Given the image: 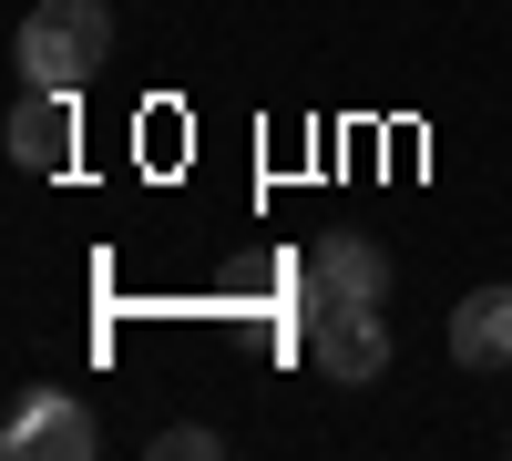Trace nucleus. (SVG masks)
I'll use <instances>...</instances> for the list:
<instances>
[{"label": "nucleus", "instance_id": "f257e3e1", "mask_svg": "<svg viewBox=\"0 0 512 461\" xmlns=\"http://www.w3.org/2000/svg\"><path fill=\"white\" fill-rule=\"evenodd\" d=\"M103 62H113V11L103 0H41L21 21V82H41V93H82Z\"/></svg>", "mask_w": 512, "mask_h": 461}, {"label": "nucleus", "instance_id": "f03ea898", "mask_svg": "<svg viewBox=\"0 0 512 461\" xmlns=\"http://www.w3.org/2000/svg\"><path fill=\"white\" fill-rule=\"evenodd\" d=\"M308 308H390V246H369L359 226H328L308 246Z\"/></svg>", "mask_w": 512, "mask_h": 461}, {"label": "nucleus", "instance_id": "7ed1b4c3", "mask_svg": "<svg viewBox=\"0 0 512 461\" xmlns=\"http://www.w3.org/2000/svg\"><path fill=\"white\" fill-rule=\"evenodd\" d=\"M0 451H11V461H93L103 451V421L72 390H31L11 410V431H0Z\"/></svg>", "mask_w": 512, "mask_h": 461}, {"label": "nucleus", "instance_id": "20e7f679", "mask_svg": "<svg viewBox=\"0 0 512 461\" xmlns=\"http://www.w3.org/2000/svg\"><path fill=\"white\" fill-rule=\"evenodd\" d=\"M308 359L338 390H359L390 369V308H308Z\"/></svg>", "mask_w": 512, "mask_h": 461}, {"label": "nucleus", "instance_id": "39448f33", "mask_svg": "<svg viewBox=\"0 0 512 461\" xmlns=\"http://www.w3.org/2000/svg\"><path fill=\"white\" fill-rule=\"evenodd\" d=\"M11 164H21V175H62V164H72V93L21 82V103H11Z\"/></svg>", "mask_w": 512, "mask_h": 461}, {"label": "nucleus", "instance_id": "423d86ee", "mask_svg": "<svg viewBox=\"0 0 512 461\" xmlns=\"http://www.w3.org/2000/svg\"><path fill=\"white\" fill-rule=\"evenodd\" d=\"M451 359L461 369H512V277L472 287V298L451 308Z\"/></svg>", "mask_w": 512, "mask_h": 461}, {"label": "nucleus", "instance_id": "0eeeda50", "mask_svg": "<svg viewBox=\"0 0 512 461\" xmlns=\"http://www.w3.org/2000/svg\"><path fill=\"white\" fill-rule=\"evenodd\" d=\"M205 451H226V441H216V431H195V421L154 431V461H205Z\"/></svg>", "mask_w": 512, "mask_h": 461}]
</instances>
